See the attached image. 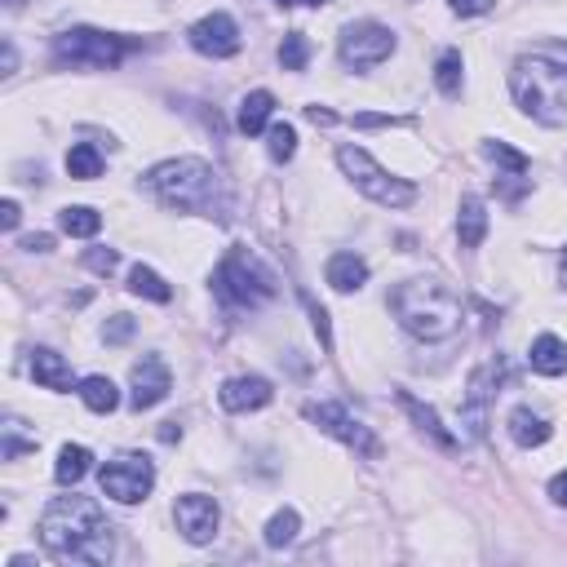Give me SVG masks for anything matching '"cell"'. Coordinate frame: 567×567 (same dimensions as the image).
Masks as SVG:
<instances>
[{
	"label": "cell",
	"mask_w": 567,
	"mask_h": 567,
	"mask_svg": "<svg viewBox=\"0 0 567 567\" xmlns=\"http://www.w3.org/2000/svg\"><path fill=\"white\" fill-rule=\"evenodd\" d=\"M40 545L58 563L102 567L116 554V536L94 497H58L40 514Z\"/></svg>",
	"instance_id": "cell-1"
},
{
	"label": "cell",
	"mask_w": 567,
	"mask_h": 567,
	"mask_svg": "<svg viewBox=\"0 0 567 567\" xmlns=\"http://www.w3.org/2000/svg\"><path fill=\"white\" fill-rule=\"evenodd\" d=\"M390 311H395L399 328L421 342H443L461 328V297L443 280H404L390 293Z\"/></svg>",
	"instance_id": "cell-2"
},
{
	"label": "cell",
	"mask_w": 567,
	"mask_h": 567,
	"mask_svg": "<svg viewBox=\"0 0 567 567\" xmlns=\"http://www.w3.org/2000/svg\"><path fill=\"white\" fill-rule=\"evenodd\" d=\"M510 94L523 111L545 129L567 125V67L554 58H519L510 71Z\"/></svg>",
	"instance_id": "cell-3"
},
{
	"label": "cell",
	"mask_w": 567,
	"mask_h": 567,
	"mask_svg": "<svg viewBox=\"0 0 567 567\" xmlns=\"http://www.w3.org/2000/svg\"><path fill=\"white\" fill-rule=\"evenodd\" d=\"M147 187L160 195V204L178 213H218L222 218V187H218V173L213 164L182 156V160H164L147 173Z\"/></svg>",
	"instance_id": "cell-4"
},
{
	"label": "cell",
	"mask_w": 567,
	"mask_h": 567,
	"mask_svg": "<svg viewBox=\"0 0 567 567\" xmlns=\"http://www.w3.org/2000/svg\"><path fill=\"white\" fill-rule=\"evenodd\" d=\"M275 288H280L275 284V271L257 253L244 249V244H235L218 262V271H213V293H218L226 306H240V311L244 306L253 311V306L271 302Z\"/></svg>",
	"instance_id": "cell-5"
},
{
	"label": "cell",
	"mask_w": 567,
	"mask_h": 567,
	"mask_svg": "<svg viewBox=\"0 0 567 567\" xmlns=\"http://www.w3.org/2000/svg\"><path fill=\"white\" fill-rule=\"evenodd\" d=\"M337 164H342V173L355 182V191H364L373 204H386V209H408V204L417 200V187L404 182V178H395V173H386L364 147H337Z\"/></svg>",
	"instance_id": "cell-6"
},
{
	"label": "cell",
	"mask_w": 567,
	"mask_h": 567,
	"mask_svg": "<svg viewBox=\"0 0 567 567\" xmlns=\"http://www.w3.org/2000/svg\"><path fill=\"white\" fill-rule=\"evenodd\" d=\"M129 54V40L125 36H107L94 32V27H71V32L54 36V58L58 67H116L120 58Z\"/></svg>",
	"instance_id": "cell-7"
},
{
	"label": "cell",
	"mask_w": 567,
	"mask_h": 567,
	"mask_svg": "<svg viewBox=\"0 0 567 567\" xmlns=\"http://www.w3.org/2000/svg\"><path fill=\"white\" fill-rule=\"evenodd\" d=\"M98 483H102V497H111L120 505H138L156 488V466H151V457H142V452H120V457H111L107 466L98 470Z\"/></svg>",
	"instance_id": "cell-8"
},
{
	"label": "cell",
	"mask_w": 567,
	"mask_h": 567,
	"mask_svg": "<svg viewBox=\"0 0 567 567\" xmlns=\"http://www.w3.org/2000/svg\"><path fill=\"white\" fill-rule=\"evenodd\" d=\"M497 381H501V364L488 359L479 364L466 381V399H461V426H466V439H483L492 421V399H497Z\"/></svg>",
	"instance_id": "cell-9"
},
{
	"label": "cell",
	"mask_w": 567,
	"mask_h": 567,
	"mask_svg": "<svg viewBox=\"0 0 567 567\" xmlns=\"http://www.w3.org/2000/svg\"><path fill=\"white\" fill-rule=\"evenodd\" d=\"M342 63L355 67V71H368L377 63H386L390 54H395V32L381 23H350L342 32Z\"/></svg>",
	"instance_id": "cell-10"
},
{
	"label": "cell",
	"mask_w": 567,
	"mask_h": 567,
	"mask_svg": "<svg viewBox=\"0 0 567 567\" xmlns=\"http://www.w3.org/2000/svg\"><path fill=\"white\" fill-rule=\"evenodd\" d=\"M306 417H311L324 435H333V439H342L346 448H355L359 457H377V452H381V443H377L373 430H368L364 421L350 417L342 404H311V408H306Z\"/></svg>",
	"instance_id": "cell-11"
},
{
	"label": "cell",
	"mask_w": 567,
	"mask_h": 567,
	"mask_svg": "<svg viewBox=\"0 0 567 567\" xmlns=\"http://www.w3.org/2000/svg\"><path fill=\"white\" fill-rule=\"evenodd\" d=\"M173 519H178V532L187 536L191 545H209L213 536H218L222 510H218V501L204 497V492H187V497H178V505H173Z\"/></svg>",
	"instance_id": "cell-12"
},
{
	"label": "cell",
	"mask_w": 567,
	"mask_h": 567,
	"mask_svg": "<svg viewBox=\"0 0 567 567\" xmlns=\"http://www.w3.org/2000/svg\"><path fill=\"white\" fill-rule=\"evenodd\" d=\"M133 395H129V408L133 412H147V408H156L169 399V390H173V377H169V368H164V359L156 355H142L138 364H133Z\"/></svg>",
	"instance_id": "cell-13"
},
{
	"label": "cell",
	"mask_w": 567,
	"mask_h": 567,
	"mask_svg": "<svg viewBox=\"0 0 567 567\" xmlns=\"http://www.w3.org/2000/svg\"><path fill=\"white\" fill-rule=\"evenodd\" d=\"M191 49L204 58H235L240 54V27L231 14H209L191 27Z\"/></svg>",
	"instance_id": "cell-14"
},
{
	"label": "cell",
	"mask_w": 567,
	"mask_h": 567,
	"mask_svg": "<svg viewBox=\"0 0 567 567\" xmlns=\"http://www.w3.org/2000/svg\"><path fill=\"white\" fill-rule=\"evenodd\" d=\"M218 399L226 412H257V408L271 404V381L266 377H231Z\"/></svg>",
	"instance_id": "cell-15"
},
{
	"label": "cell",
	"mask_w": 567,
	"mask_h": 567,
	"mask_svg": "<svg viewBox=\"0 0 567 567\" xmlns=\"http://www.w3.org/2000/svg\"><path fill=\"white\" fill-rule=\"evenodd\" d=\"M399 408H404L408 417L417 421V430H421V435H430V439H435L443 452H457V435H448V430H443L439 412L430 408V404H421L417 395H408V390H399Z\"/></svg>",
	"instance_id": "cell-16"
},
{
	"label": "cell",
	"mask_w": 567,
	"mask_h": 567,
	"mask_svg": "<svg viewBox=\"0 0 567 567\" xmlns=\"http://www.w3.org/2000/svg\"><path fill=\"white\" fill-rule=\"evenodd\" d=\"M528 364H532V373H541V377H563L567 373V342L554 333L536 337L528 350Z\"/></svg>",
	"instance_id": "cell-17"
},
{
	"label": "cell",
	"mask_w": 567,
	"mask_h": 567,
	"mask_svg": "<svg viewBox=\"0 0 567 567\" xmlns=\"http://www.w3.org/2000/svg\"><path fill=\"white\" fill-rule=\"evenodd\" d=\"M324 275H328V284H333L337 293H355V288L368 284V262L359 253H333Z\"/></svg>",
	"instance_id": "cell-18"
},
{
	"label": "cell",
	"mask_w": 567,
	"mask_h": 567,
	"mask_svg": "<svg viewBox=\"0 0 567 567\" xmlns=\"http://www.w3.org/2000/svg\"><path fill=\"white\" fill-rule=\"evenodd\" d=\"M32 377H36L45 390H71V368H67V359L58 355V350H49V346H36V350H32Z\"/></svg>",
	"instance_id": "cell-19"
},
{
	"label": "cell",
	"mask_w": 567,
	"mask_h": 567,
	"mask_svg": "<svg viewBox=\"0 0 567 567\" xmlns=\"http://www.w3.org/2000/svg\"><path fill=\"white\" fill-rule=\"evenodd\" d=\"M550 421L541 417V412L532 408H514L510 412V439L519 443V448H541V443H550Z\"/></svg>",
	"instance_id": "cell-20"
},
{
	"label": "cell",
	"mask_w": 567,
	"mask_h": 567,
	"mask_svg": "<svg viewBox=\"0 0 567 567\" xmlns=\"http://www.w3.org/2000/svg\"><path fill=\"white\" fill-rule=\"evenodd\" d=\"M271 111H275V98L266 94V89H253V94H244V102H240V116H235V125H240L244 138H257V133L271 125Z\"/></svg>",
	"instance_id": "cell-21"
},
{
	"label": "cell",
	"mask_w": 567,
	"mask_h": 567,
	"mask_svg": "<svg viewBox=\"0 0 567 567\" xmlns=\"http://www.w3.org/2000/svg\"><path fill=\"white\" fill-rule=\"evenodd\" d=\"M483 235H488V209H483V200L466 195V200H461V218H457V240H461V249H479Z\"/></svg>",
	"instance_id": "cell-22"
},
{
	"label": "cell",
	"mask_w": 567,
	"mask_h": 567,
	"mask_svg": "<svg viewBox=\"0 0 567 567\" xmlns=\"http://www.w3.org/2000/svg\"><path fill=\"white\" fill-rule=\"evenodd\" d=\"M89 466H94V452H89V448H80V443H67V448L58 452L54 479L63 483V488H76V483L89 474Z\"/></svg>",
	"instance_id": "cell-23"
},
{
	"label": "cell",
	"mask_w": 567,
	"mask_h": 567,
	"mask_svg": "<svg viewBox=\"0 0 567 567\" xmlns=\"http://www.w3.org/2000/svg\"><path fill=\"white\" fill-rule=\"evenodd\" d=\"M80 399H85L89 412H102V417L120 408V390H116V381L111 377H85L80 381Z\"/></svg>",
	"instance_id": "cell-24"
},
{
	"label": "cell",
	"mask_w": 567,
	"mask_h": 567,
	"mask_svg": "<svg viewBox=\"0 0 567 567\" xmlns=\"http://www.w3.org/2000/svg\"><path fill=\"white\" fill-rule=\"evenodd\" d=\"M58 226H63L67 235H76V240H89V235L102 231V213H94L89 204H71V209L58 213Z\"/></svg>",
	"instance_id": "cell-25"
},
{
	"label": "cell",
	"mask_w": 567,
	"mask_h": 567,
	"mask_svg": "<svg viewBox=\"0 0 567 567\" xmlns=\"http://www.w3.org/2000/svg\"><path fill=\"white\" fill-rule=\"evenodd\" d=\"M67 173H71V178H80V182H94L98 178V173H102V156H98L94 142H76V147L67 151Z\"/></svg>",
	"instance_id": "cell-26"
},
{
	"label": "cell",
	"mask_w": 567,
	"mask_h": 567,
	"mask_svg": "<svg viewBox=\"0 0 567 567\" xmlns=\"http://www.w3.org/2000/svg\"><path fill=\"white\" fill-rule=\"evenodd\" d=\"M483 156H488L497 169H505L510 178H523V173L532 169V160L523 156V151H514L510 142H483Z\"/></svg>",
	"instance_id": "cell-27"
},
{
	"label": "cell",
	"mask_w": 567,
	"mask_h": 567,
	"mask_svg": "<svg viewBox=\"0 0 567 567\" xmlns=\"http://www.w3.org/2000/svg\"><path fill=\"white\" fill-rule=\"evenodd\" d=\"M129 288L138 297H151V302H173V288L160 280L156 271H151V266H133L129 271Z\"/></svg>",
	"instance_id": "cell-28"
},
{
	"label": "cell",
	"mask_w": 567,
	"mask_h": 567,
	"mask_svg": "<svg viewBox=\"0 0 567 567\" xmlns=\"http://www.w3.org/2000/svg\"><path fill=\"white\" fill-rule=\"evenodd\" d=\"M297 532H302V519H297V510H280L271 523H266V545H271V550H284V545L297 541Z\"/></svg>",
	"instance_id": "cell-29"
},
{
	"label": "cell",
	"mask_w": 567,
	"mask_h": 567,
	"mask_svg": "<svg viewBox=\"0 0 567 567\" xmlns=\"http://www.w3.org/2000/svg\"><path fill=\"white\" fill-rule=\"evenodd\" d=\"M461 71H466L461 54H457V49H448V54L439 58V67H435V85H439L443 98H457L461 94Z\"/></svg>",
	"instance_id": "cell-30"
},
{
	"label": "cell",
	"mask_w": 567,
	"mask_h": 567,
	"mask_svg": "<svg viewBox=\"0 0 567 567\" xmlns=\"http://www.w3.org/2000/svg\"><path fill=\"white\" fill-rule=\"evenodd\" d=\"M306 63H311V45H306V36L288 32L284 45H280V67L284 71H306Z\"/></svg>",
	"instance_id": "cell-31"
},
{
	"label": "cell",
	"mask_w": 567,
	"mask_h": 567,
	"mask_svg": "<svg viewBox=\"0 0 567 567\" xmlns=\"http://www.w3.org/2000/svg\"><path fill=\"white\" fill-rule=\"evenodd\" d=\"M266 151H271V160L275 164H288L297 156V129L293 125H271V133H266Z\"/></svg>",
	"instance_id": "cell-32"
},
{
	"label": "cell",
	"mask_w": 567,
	"mask_h": 567,
	"mask_svg": "<svg viewBox=\"0 0 567 567\" xmlns=\"http://www.w3.org/2000/svg\"><path fill=\"white\" fill-rule=\"evenodd\" d=\"M23 452H36V435L27 439L18 421H5V448H0V457H5V461H18Z\"/></svg>",
	"instance_id": "cell-33"
},
{
	"label": "cell",
	"mask_w": 567,
	"mask_h": 567,
	"mask_svg": "<svg viewBox=\"0 0 567 567\" xmlns=\"http://www.w3.org/2000/svg\"><path fill=\"white\" fill-rule=\"evenodd\" d=\"M129 337H133V319L129 315H111L107 328H102V342L107 346H125Z\"/></svg>",
	"instance_id": "cell-34"
},
{
	"label": "cell",
	"mask_w": 567,
	"mask_h": 567,
	"mask_svg": "<svg viewBox=\"0 0 567 567\" xmlns=\"http://www.w3.org/2000/svg\"><path fill=\"white\" fill-rule=\"evenodd\" d=\"M306 302V311H311V324H315V333H319V342H324V350H333V324H328V311L315 302V297H302Z\"/></svg>",
	"instance_id": "cell-35"
},
{
	"label": "cell",
	"mask_w": 567,
	"mask_h": 567,
	"mask_svg": "<svg viewBox=\"0 0 567 567\" xmlns=\"http://www.w3.org/2000/svg\"><path fill=\"white\" fill-rule=\"evenodd\" d=\"M85 266H89L94 275H111V271L120 266V253H116V249H89V253H85Z\"/></svg>",
	"instance_id": "cell-36"
},
{
	"label": "cell",
	"mask_w": 567,
	"mask_h": 567,
	"mask_svg": "<svg viewBox=\"0 0 567 567\" xmlns=\"http://www.w3.org/2000/svg\"><path fill=\"white\" fill-rule=\"evenodd\" d=\"M350 125L355 129H386V125H408L404 116H377V111H359V116H350Z\"/></svg>",
	"instance_id": "cell-37"
},
{
	"label": "cell",
	"mask_w": 567,
	"mask_h": 567,
	"mask_svg": "<svg viewBox=\"0 0 567 567\" xmlns=\"http://www.w3.org/2000/svg\"><path fill=\"white\" fill-rule=\"evenodd\" d=\"M492 5H497V0H452V14H461V18H479V14H488Z\"/></svg>",
	"instance_id": "cell-38"
},
{
	"label": "cell",
	"mask_w": 567,
	"mask_h": 567,
	"mask_svg": "<svg viewBox=\"0 0 567 567\" xmlns=\"http://www.w3.org/2000/svg\"><path fill=\"white\" fill-rule=\"evenodd\" d=\"M18 218H23V209H18V200H5V204H0V226H5V231H14Z\"/></svg>",
	"instance_id": "cell-39"
},
{
	"label": "cell",
	"mask_w": 567,
	"mask_h": 567,
	"mask_svg": "<svg viewBox=\"0 0 567 567\" xmlns=\"http://www.w3.org/2000/svg\"><path fill=\"white\" fill-rule=\"evenodd\" d=\"M550 501H554V505H563V510H567V470H563V474H554V479H550Z\"/></svg>",
	"instance_id": "cell-40"
},
{
	"label": "cell",
	"mask_w": 567,
	"mask_h": 567,
	"mask_svg": "<svg viewBox=\"0 0 567 567\" xmlns=\"http://www.w3.org/2000/svg\"><path fill=\"white\" fill-rule=\"evenodd\" d=\"M306 120H311V125H337V116L328 107H306Z\"/></svg>",
	"instance_id": "cell-41"
},
{
	"label": "cell",
	"mask_w": 567,
	"mask_h": 567,
	"mask_svg": "<svg viewBox=\"0 0 567 567\" xmlns=\"http://www.w3.org/2000/svg\"><path fill=\"white\" fill-rule=\"evenodd\" d=\"M27 253H49L54 249V235H32V240H23Z\"/></svg>",
	"instance_id": "cell-42"
},
{
	"label": "cell",
	"mask_w": 567,
	"mask_h": 567,
	"mask_svg": "<svg viewBox=\"0 0 567 567\" xmlns=\"http://www.w3.org/2000/svg\"><path fill=\"white\" fill-rule=\"evenodd\" d=\"M18 67V54H14V40H5V76H14Z\"/></svg>",
	"instance_id": "cell-43"
},
{
	"label": "cell",
	"mask_w": 567,
	"mask_h": 567,
	"mask_svg": "<svg viewBox=\"0 0 567 567\" xmlns=\"http://www.w3.org/2000/svg\"><path fill=\"white\" fill-rule=\"evenodd\" d=\"M182 435V430H178V421H164V430H160V439L164 443H173V439H178Z\"/></svg>",
	"instance_id": "cell-44"
},
{
	"label": "cell",
	"mask_w": 567,
	"mask_h": 567,
	"mask_svg": "<svg viewBox=\"0 0 567 567\" xmlns=\"http://www.w3.org/2000/svg\"><path fill=\"white\" fill-rule=\"evenodd\" d=\"M5 5H9V9H23V0H5Z\"/></svg>",
	"instance_id": "cell-45"
},
{
	"label": "cell",
	"mask_w": 567,
	"mask_h": 567,
	"mask_svg": "<svg viewBox=\"0 0 567 567\" xmlns=\"http://www.w3.org/2000/svg\"><path fill=\"white\" fill-rule=\"evenodd\" d=\"M563 284H567V249H563Z\"/></svg>",
	"instance_id": "cell-46"
},
{
	"label": "cell",
	"mask_w": 567,
	"mask_h": 567,
	"mask_svg": "<svg viewBox=\"0 0 567 567\" xmlns=\"http://www.w3.org/2000/svg\"><path fill=\"white\" fill-rule=\"evenodd\" d=\"M275 5H302V0H275Z\"/></svg>",
	"instance_id": "cell-47"
},
{
	"label": "cell",
	"mask_w": 567,
	"mask_h": 567,
	"mask_svg": "<svg viewBox=\"0 0 567 567\" xmlns=\"http://www.w3.org/2000/svg\"><path fill=\"white\" fill-rule=\"evenodd\" d=\"M302 5H328V0H302Z\"/></svg>",
	"instance_id": "cell-48"
}]
</instances>
